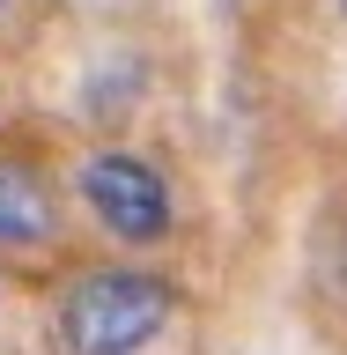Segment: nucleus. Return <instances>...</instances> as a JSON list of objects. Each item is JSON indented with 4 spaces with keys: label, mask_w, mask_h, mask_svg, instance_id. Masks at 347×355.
Wrapping results in <instances>:
<instances>
[{
    "label": "nucleus",
    "mask_w": 347,
    "mask_h": 355,
    "mask_svg": "<svg viewBox=\"0 0 347 355\" xmlns=\"http://www.w3.org/2000/svg\"><path fill=\"white\" fill-rule=\"evenodd\" d=\"M60 237V193L37 155L0 148V252H37Z\"/></svg>",
    "instance_id": "7ed1b4c3"
},
{
    "label": "nucleus",
    "mask_w": 347,
    "mask_h": 355,
    "mask_svg": "<svg viewBox=\"0 0 347 355\" xmlns=\"http://www.w3.org/2000/svg\"><path fill=\"white\" fill-rule=\"evenodd\" d=\"M177 288L141 266H89L60 288V348L66 355H133L170 326Z\"/></svg>",
    "instance_id": "f257e3e1"
},
{
    "label": "nucleus",
    "mask_w": 347,
    "mask_h": 355,
    "mask_svg": "<svg viewBox=\"0 0 347 355\" xmlns=\"http://www.w3.org/2000/svg\"><path fill=\"white\" fill-rule=\"evenodd\" d=\"M340 274H347V230H340Z\"/></svg>",
    "instance_id": "20e7f679"
},
{
    "label": "nucleus",
    "mask_w": 347,
    "mask_h": 355,
    "mask_svg": "<svg viewBox=\"0 0 347 355\" xmlns=\"http://www.w3.org/2000/svg\"><path fill=\"white\" fill-rule=\"evenodd\" d=\"M0 8H8V0H0Z\"/></svg>",
    "instance_id": "423d86ee"
},
{
    "label": "nucleus",
    "mask_w": 347,
    "mask_h": 355,
    "mask_svg": "<svg viewBox=\"0 0 347 355\" xmlns=\"http://www.w3.org/2000/svg\"><path fill=\"white\" fill-rule=\"evenodd\" d=\"M340 15H347V0H340Z\"/></svg>",
    "instance_id": "39448f33"
},
{
    "label": "nucleus",
    "mask_w": 347,
    "mask_h": 355,
    "mask_svg": "<svg viewBox=\"0 0 347 355\" xmlns=\"http://www.w3.org/2000/svg\"><path fill=\"white\" fill-rule=\"evenodd\" d=\"M82 200L118 244H163L170 237V185H163L155 163H141L126 148H96L82 163Z\"/></svg>",
    "instance_id": "f03ea898"
}]
</instances>
